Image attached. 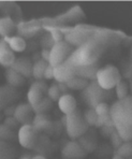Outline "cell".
Here are the masks:
<instances>
[{"mask_svg":"<svg viewBox=\"0 0 132 159\" xmlns=\"http://www.w3.org/2000/svg\"><path fill=\"white\" fill-rule=\"evenodd\" d=\"M118 36L125 34L111 29L98 28L94 37L73 51L67 60L75 68L94 66L108 46H114L119 43L121 37Z\"/></svg>","mask_w":132,"mask_h":159,"instance_id":"6da1fadb","label":"cell"},{"mask_svg":"<svg viewBox=\"0 0 132 159\" xmlns=\"http://www.w3.org/2000/svg\"><path fill=\"white\" fill-rule=\"evenodd\" d=\"M110 117L114 129L124 142L132 140V97L118 100L110 107Z\"/></svg>","mask_w":132,"mask_h":159,"instance_id":"7a4b0ae2","label":"cell"},{"mask_svg":"<svg viewBox=\"0 0 132 159\" xmlns=\"http://www.w3.org/2000/svg\"><path fill=\"white\" fill-rule=\"evenodd\" d=\"M66 129L71 139H78L89 130L82 112L77 109L66 116Z\"/></svg>","mask_w":132,"mask_h":159,"instance_id":"3957f363","label":"cell"},{"mask_svg":"<svg viewBox=\"0 0 132 159\" xmlns=\"http://www.w3.org/2000/svg\"><path fill=\"white\" fill-rule=\"evenodd\" d=\"M96 79L97 84L103 90H110L115 88V86L121 81V73L117 67L113 65H108L97 70Z\"/></svg>","mask_w":132,"mask_h":159,"instance_id":"277c9868","label":"cell"},{"mask_svg":"<svg viewBox=\"0 0 132 159\" xmlns=\"http://www.w3.org/2000/svg\"><path fill=\"white\" fill-rule=\"evenodd\" d=\"M98 27L90 26L86 24H80L76 25L74 28H71L70 32L64 36V41L68 42L70 45L72 46H81L87 42L89 39L94 37L96 34Z\"/></svg>","mask_w":132,"mask_h":159,"instance_id":"5b68a950","label":"cell"},{"mask_svg":"<svg viewBox=\"0 0 132 159\" xmlns=\"http://www.w3.org/2000/svg\"><path fill=\"white\" fill-rule=\"evenodd\" d=\"M73 53L72 45L64 41L56 42L53 44L52 48L50 50V58H48V65L52 67H56L58 65L66 61L70 55Z\"/></svg>","mask_w":132,"mask_h":159,"instance_id":"8992f818","label":"cell"},{"mask_svg":"<svg viewBox=\"0 0 132 159\" xmlns=\"http://www.w3.org/2000/svg\"><path fill=\"white\" fill-rule=\"evenodd\" d=\"M39 132L32 125H23L17 133L18 142L27 149H34L39 144Z\"/></svg>","mask_w":132,"mask_h":159,"instance_id":"52a82bcc","label":"cell"},{"mask_svg":"<svg viewBox=\"0 0 132 159\" xmlns=\"http://www.w3.org/2000/svg\"><path fill=\"white\" fill-rule=\"evenodd\" d=\"M47 85L44 82L38 81L32 83L28 90V93H27V98H28V102L30 106H36L41 100H43L45 97H47Z\"/></svg>","mask_w":132,"mask_h":159,"instance_id":"ba28073f","label":"cell"},{"mask_svg":"<svg viewBox=\"0 0 132 159\" xmlns=\"http://www.w3.org/2000/svg\"><path fill=\"white\" fill-rule=\"evenodd\" d=\"M73 76H75V67L72 66L68 60L54 67V79L58 83H66Z\"/></svg>","mask_w":132,"mask_h":159,"instance_id":"9c48e42d","label":"cell"},{"mask_svg":"<svg viewBox=\"0 0 132 159\" xmlns=\"http://www.w3.org/2000/svg\"><path fill=\"white\" fill-rule=\"evenodd\" d=\"M61 155L64 159H83L87 156V152L78 142L70 141L62 147Z\"/></svg>","mask_w":132,"mask_h":159,"instance_id":"30bf717a","label":"cell"},{"mask_svg":"<svg viewBox=\"0 0 132 159\" xmlns=\"http://www.w3.org/2000/svg\"><path fill=\"white\" fill-rule=\"evenodd\" d=\"M18 98V93L11 85L0 86V111L9 107Z\"/></svg>","mask_w":132,"mask_h":159,"instance_id":"8fae6325","label":"cell"},{"mask_svg":"<svg viewBox=\"0 0 132 159\" xmlns=\"http://www.w3.org/2000/svg\"><path fill=\"white\" fill-rule=\"evenodd\" d=\"M33 110L29 103H23L15 107L14 118L22 125H31L33 120Z\"/></svg>","mask_w":132,"mask_h":159,"instance_id":"7c38bea8","label":"cell"},{"mask_svg":"<svg viewBox=\"0 0 132 159\" xmlns=\"http://www.w3.org/2000/svg\"><path fill=\"white\" fill-rule=\"evenodd\" d=\"M103 89L96 83L88 84V86L84 90V98L85 101L89 104L90 107H95L98 103H100V100L102 99Z\"/></svg>","mask_w":132,"mask_h":159,"instance_id":"4fadbf2b","label":"cell"},{"mask_svg":"<svg viewBox=\"0 0 132 159\" xmlns=\"http://www.w3.org/2000/svg\"><path fill=\"white\" fill-rule=\"evenodd\" d=\"M32 67H33V64L31 62L30 58L26 57V56H20V57L16 58L11 68L26 79L32 75Z\"/></svg>","mask_w":132,"mask_h":159,"instance_id":"5bb4252c","label":"cell"},{"mask_svg":"<svg viewBox=\"0 0 132 159\" xmlns=\"http://www.w3.org/2000/svg\"><path fill=\"white\" fill-rule=\"evenodd\" d=\"M15 59V54L11 50L9 44L3 39H0V65L2 67L11 68Z\"/></svg>","mask_w":132,"mask_h":159,"instance_id":"9a60e30c","label":"cell"},{"mask_svg":"<svg viewBox=\"0 0 132 159\" xmlns=\"http://www.w3.org/2000/svg\"><path fill=\"white\" fill-rule=\"evenodd\" d=\"M76 107H77L76 99L72 95H70V93H64L59 98L58 107L60 111L64 114H66V115H68V114L72 113L73 111H75Z\"/></svg>","mask_w":132,"mask_h":159,"instance_id":"2e32d148","label":"cell"},{"mask_svg":"<svg viewBox=\"0 0 132 159\" xmlns=\"http://www.w3.org/2000/svg\"><path fill=\"white\" fill-rule=\"evenodd\" d=\"M42 26L41 24V20H29V22H22L17 25V31L20 34H24V36L30 37L33 36L37 31Z\"/></svg>","mask_w":132,"mask_h":159,"instance_id":"e0dca14e","label":"cell"},{"mask_svg":"<svg viewBox=\"0 0 132 159\" xmlns=\"http://www.w3.org/2000/svg\"><path fill=\"white\" fill-rule=\"evenodd\" d=\"M82 18H85V14L83 12V10L80 8V7H74L73 9H71L68 13L64 14V15H60L57 18H55V23L59 24V23H64V20H80ZM68 22V23H69Z\"/></svg>","mask_w":132,"mask_h":159,"instance_id":"ac0fdd59","label":"cell"},{"mask_svg":"<svg viewBox=\"0 0 132 159\" xmlns=\"http://www.w3.org/2000/svg\"><path fill=\"white\" fill-rule=\"evenodd\" d=\"M80 139V144L83 146V148L87 152V153H90V152H94L97 147V138L95 135L94 131H87L86 133L82 135Z\"/></svg>","mask_w":132,"mask_h":159,"instance_id":"d6986e66","label":"cell"},{"mask_svg":"<svg viewBox=\"0 0 132 159\" xmlns=\"http://www.w3.org/2000/svg\"><path fill=\"white\" fill-rule=\"evenodd\" d=\"M15 24L14 20L11 17H0V37L7 38V37H12V34L15 31Z\"/></svg>","mask_w":132,"mask_h":159,"instance_id":"ffe728a7","label":"cell"},{"mask_svg":"<svg viewBox=\"0 0 132 159\" xmlns=\"http://www.w3.org/2000/svg\"><path fill=\"white\" fill-rule=\"evenodd\" d=\"M31 125L39 132H41V131H46L48 128L52 127V121H51L48 115H46V114H36Z\"/></svg>","mask_w":132,"mask_h":159,"instance_id":"44dd1931","label":"cell"},{"mask_svg":"<svg viewBox=\"0 0 132 159\" xmlns=\"http://www.w3.org/2000/svg\"><path fill=\"white\" fill-rule=\"evenodd\" d=\"M4 41L9 44V46L11 48V50L13 52H24L25 48H26V41H25L24 38L20 36H12V37H7V38H3Z\"/></svg>","mask_w":132,"mask_h":159,"instance_id":"7402d4cb","label":"cell"},{"mask_svg":"<svg viewBox=\"0 0 132 159\" xmlns=\"http://www.w3.org/2000/svg\"><path fill=\"white\" fill-rule=\"evenodd\" d=\"M6 79L8 81L9 85L13 86V87H20V86L25 84V78L20 75L18 72L13 70L12 68H8L6 71Z\"/></svg>","mask_w":132,"mask_h":159,"instance_id":"603a6c76","label":"cell"},{"mask_svg":"<svg viewBox=\"0 0 132 159\" xmlns=\"http://www.w3.org/2000/svg\"><path fill=\"white\" fill-rule=\"evenodd\" d=\"M67 85V87L70 89H75V90H82L88 86V82L86 79L80 78V76H73L72 79H70L69 81H67L64 83Z\"/></svg>","mask_w":132,"mask_h":159,"instance_id":"cb8c5ba5","label":"cell"},{"mask_svg":"<svg viewBox=\"0 0 132 159\" xmlns=\"http://www.w3.org/2000/svg\"><path fill=\"white\" fill-rule=\"evenodd\" d=\"M15 148L9 142L0 141V159H14Z\"/></svg>","mask_w":132,"mask_h":159,"instance_id":"d4e9b609","label":"cell"},{"mask_svg":"<svg viewBox=\"0 0 132 159\" xmlns=\"http://www.w3.org/2000/svg\"><path fill=\"white\" fill-rule=\"evenodd\" d=\"M54 102L50 99L48 97H45L43 100H41L39 103L32 107V110L36 114H46L48 111H51L53 107Z\"/></svg>","mask_w":132,"mask_h":159,"instance_id":"484cf974","label":"cell"},{"mask_svg":"<svg viewBox=\"0 0 132 159\" xmlns=\"http://www.w3.org/2000/svg\"><path fill=\"white\" fill-rule=\"evenodd\" d=\"M47 66L48 62L45 61L44 59L37 60L33 64V67H32V76L36 80H39V81L44 79V71H45Z\"/></svg>","mask_w":132,"mask_h":159,"instance_id":"4316f807","label":"cell"},{"mask_svg":"<svg viewBox=\"0 0 132 159\" xmlns=\"http://www.w3.org/2000/svg\"><path fill=\"white\" fill-rule=\"evenodd\" d=\"M115 89H116V96L118 98V100L125 99L126 97H128V93H129V86L128 83L126 81H120L119 83L115 86Z\"/></svg>","mask_w":132,"mask_h":159,"instance_id":"83f0119b","label":"cell"},{"mask_svg":"<svg viewBox=\"0 0 132 159\" xmlns=\"http://www.w3.org/2000/svg\"><path fill=\"white\" fill-rule=\"evenodd\" d=\"M14 139V132L11 128L7 127L4 124L0 125V141L10 142Z\"/></svg>","mask_w":132,"mask_h":159,"instance_id":"f1b7e54d","label":"cell"},{"mask_svg":"<svg viewBox=\"0 0 132 159\" xmlns=\"http://www.w3.org/2000/svg\"><path fill=\"white\" fill-rule=\"evenodd\" d=\"M117 155L121 156L124 158H128L132 155V143L129 142H122V144L117 148Z\"/></svg>","mask_w":132,"mask_h":159,"instance_id":"f546056e","label":"cell"},{"mask_svg":"<svg viewBox=\"0 0 132 159\" xmlns=\"http://www.w3.org/2000/svg\"><path fill=\"white\" fill-rule=\"evenodd\" d=\"M47 97L52 100L53 102L54 101H58L59 98L61 97V92L59 90L58 85H52L51 87H48L47 89Z\"/></svg>","mask_w":132,"mask_h":159,"instance_id":"4dcf8cb0","label":"cell"},{"mask_svg":"<svg viewBox=\"0 0 132 159\" xmlns=\"http://www.w3.org/2000/svg\"><path fill=\"white\" fill-rule=\"evenodd\" d=\"M84 118L88 126H95L97 123V119H98V115L96 114L94 109H88L84 114Z\"/></svg>","mask_w":132,"mask_h":159,"instance_id":"1f68e13d","label":"cell"},{"mask_svg":"<svg viewBox=\"0 0 132 159\" xmlns=\"http://www.w3.org/2000/svg\"><path fill=\"white\" fill-rule=\"evenodd\" d=\"M94 110L98 116H104V115H108V114H110V107H108V104L105 103V102H100V103H98L94 107Z\"/></svg>","mask_w":132,"mask_h":159,"instance_id":"d6a6232c","label":"cell"},{"mask_svg":"<svg viewBox=\"0 0 132 159\" xmlns=\"http://www.w3.org/2000/svg\"><path fill=\"white\" fill-rule=\"evenodd\" d=\"M46 29L48 30V31L51 32V34H52V38L54 40V42L56 43V42H60V41H64V34H62V32L60 31L59 28L57 27H50V28H46Z\"/></svg>","mask_w":132,"mask_h":159,"instance_id":"836d02e7","label":"cell"},{"mask_svg":"<svg viewBox=\"0 0 132 159\" xmlns=\"http://www.w3.org/2000/svg\"><path fill=\"white\" fill-rule=\"evenodd\" d=\"M111 141H112V144H113V146L115 147V148H118L120 145L122 144V139L119 137V134L116 132V130H115L114 132L111 134Z\"/></svg>","mask_w":132,"mask_h":159,"instance_id":"e575fe53","label":"cell"},{"mask_svg":"<svg viewBox=\"0 0 132 159\" xmlns=\"http://www.w3.org/2000/svg\"><path fill=\"white\" fill-rule=\"evenodd\" d=\"M3 124L7 126V127L11 128L12 130L15 129V128L18 126V121L14 118V116H8V117L4 119V123Z\"/></svg>","mask_w":132,"mask_h":159,"instance_id":"d590c367","label":"cell"},{"mask_svg":"<svg viewBox=\"0 0 132 159\" xmlns=\"http://www.w3.org/2000/svg\"><path fill=\"white\" fill-rule=\"evenodd\" d=\"M44 79H46V80L54 79V67L50 66V65L46 67L45 71H44Z\"/></svg>","mask_w":132,"mask_h":159,"instance_id":"8d00e7d4","label":"cell"},{"mask_svg":"<svg viewBox=\"0 0 132 159\" xmlns=\"http://www.w3.org/2000/svg\"><path fill=\"white\" fill-rule=\"evenodd\" d=\"M48 58H50V51L46 50V48H44L42 51V59H44L45 61L48 62Z\"/></svg>","mask_w":132,"mask_h":159,"instance_id":"74e56055","label":"cell"},{"mask_svg":"<svg viewBox=\"0 0 132 159\" xmlns=\"http://www.w3.org/2000/svg\"><path fill=\"white\" fill-rule=\"evenodd\" d=\"M58 88H59V90L62 93H66L67 90H68V87H67V85L64 83H58Z\"/></svg>","mask_w":132,"mask_h":159,"instance_id":"f35d334b","label":"cell"},{"mask_svg":"<svg viewBox=\"0 0 132 159\" xmlns=\"http://www.w3.org/2000/svg\"><path fill=\"white\" fill-rule=\"evenodd\" d=\"M22 159H45V158L42 157V156H34V157H25Z\"/></svg>","mask_w":132,"mask_h":159,"instance_id":"ab89813d","label":"cell"},{"mask_svg":"<svg viewBox=\"0 0 132 159\" xmlns=\"http://www.w3.org/2000/svg\"><path fill=\"white\" fill-rule=\"evenodd\" d=\"M113 159H126V158H124V157H121V156H119V155H117V154H115V155L113 156Z\"/></svg>","mask_w":132,"mask_h":159,"instance_id":"60d3db41","label":"cell"}]
</instances>
